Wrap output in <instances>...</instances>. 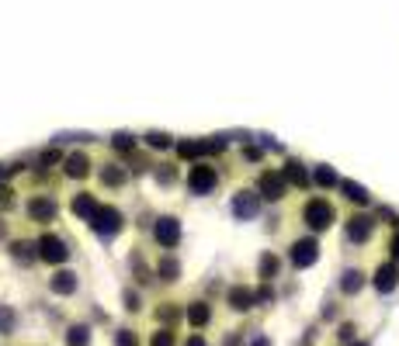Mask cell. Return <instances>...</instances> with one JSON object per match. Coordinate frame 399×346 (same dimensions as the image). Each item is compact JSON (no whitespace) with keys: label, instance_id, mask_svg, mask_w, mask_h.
Listing matches in <instances>:
<instances>
[{"label":"cell","instance_id":"cell-9","mask_svg":"<svg viewBox=\"0 0 399 346\" xmlns=\"http://www.w3.org/2000/svg\"><path fill=\"white\" fill-rule=\"evenodd\" d=\"M316 260H319V243H316V239H295V243H292V263H295L299 270L313 267Z\"/></svg>","mask_w":399,"mask_h":346},{"label":"cell","instance_id":"cell-30","mask_svg":"<svg viewBox=\"0 0 399 346\" xmlns=\"http://www.w3.org/2000/svg\"><path fill=\"white\" fill-rule=\"evenodd\" d=\"M146 146H153V149H170V146H174V139H170L167 132H146Z\"/></svg>","mask_w":399,"mask_h":346},{"label":"cell","instance_id":"cell-10","mask_svg":"<svg viewBox=\"0 0 399 346\" xmlns=\"http://www.w3.org/2000/svg\"><path fill=\"white\" fill-rule=\"evenodd\" d=\"M375 232V218L372 215H351L348 218V239L351 243H368Z\"/></svg>","mask_w":399,"mask_h":346},{"label":"cell","instance_id":"cell-31","mask_svg":"<svg viewBox=\"0 0 399 346\" xmlns=\"http://www.w3.org/2000/svg\"><path fill=\"white\" fill-rule=\"evenodd\" d=\"M178 156L195 159V156H205V149H202V142H178Z\"/></svg>","mask_w":399,"mask_h":346},{"label":"cell","instance_id":"cell-23","mask_svg":"<svg viewBox=\"0 0 399 346\" xmlns=\"http://www.w3.org/2000/svg\"><path fill=\"white\" fill-rule=\"evenodd\" d=\"M90 343V325H70L66 329V346H87Z\"/></svg>","mask_w":399,"mask_h":346},{"label":"cell","instance_id":"cell-12","mask_svg":"<svg viewBox=\"0 0 399 346\" xmlns=\"http://www.w3.org/2000/svg\"><path fill=\"white\" fill-rule=\"evenodd\" d=\"M396 284H399V263H378V270H375V291L389 295V291H396Z\"/></svg>","mask_w":399,"mask_h":346},{"label":"cell","instance_id":"cell-14","mask_svg":"<svg viewBox=\"0 0 399 346\" xmlns=\"http://www.w3.org/2000/svg\"><path fill=\"white\" fill-rule=\"evenodd\" d=\"M70 208H73V215L80 218V222H94L97 218V211H101V204H97V198L94 194H77L73 201H70Z\"/></svg>","mask_w":399,"mask_h":346},{"label":"cell","instance_id":"cell-6","mask_svg":"<svg viewBox=\"0 0 399 346\" xmlns=\"http://www.w3.org/2000/svg\"><path fill=\"white\" fill-rule=\"evenodd\" d=\"M257 191H261L264 201H281L285 191H289V181H285L278 170H264L261 177H257Z\"/></svg>","mask_w":399,"mask_h":346},{"label":"cell","instance_id":"cell-20","mask_svg":"<svg viewBox=\"0 0 399 346\" xmlns=\"http://www.w3.org/2000/svg\"><path fill=\"white\" fill-rule=\"evenodd\" d=\"M278 270H281V260H278L274 253H264V256H261V263H257V277L267 284V280H274V277H278Z\"/></svg>","mask_w":399,"mask_h":346},{"label":"cell","instance_id":"cell-13","mask_svg":"<svg viewBox=\"0 0 399 346\" xmlns=\"http://www.w3.org/2000/svg\"><path fill=\"white\" fill-rule=\"evenodd\" d=\"M184 319H188V325L195 332H202L212 322V305L208 302H191V305H184Z\"/></svg>","mask_w":399,"mask_h":346},{"label":"cell","instance_id":"cell-26","mask_svg":"<svg viewBox=\"0 0 399 346\" xmlns=\"http://www.w3.org/2000/svg\"><path fill=\"white\" fill-rule=\"evenodd\" d=\"M313 181L319 184V187H340V177L330 170V166H316V173H313Z\"/></svg>","mask_w":399,"mask_h":346},{"label":"cell","instance_id":"cell-15","mask_svg":"<svg viewBox=\"0 0 399 346\" xmlns=\"http://www.w3.org/2000/svg\"><path fill=\"white\" fill-rule=\"evenodd\" d=\"M97 177H101L104 187H122V184L129 181V170H125L122 163H104V166L97 170Z\"/></svg>","mask_w":399,"mask_h":346},{"label":"cell","instance_id":"cell-2","mask_svg":"<svg viewBox=\"0 0 399 346\" xmlns=\"http://www.w3.org/2000/svg\"><path fill=\"white\" fill-rule=\"evenodd\" d=\"M219 187V173L215 166H205V163H195L188 170V191L191 194H212Z\"/></svg>","mask_w":399,"mask_h":346},{"label":"cell","instance_id":"cell-19","mask_svg":"<svg viewBox=\"0 0 399 346\" xmlns=\"http://www.w3.org/2000/svg\"><path fill=\"white\" fill-rule=\"evenodd\" d=\"M281 177L289 181L292 187H309V173H306V166L299 163V159H289L285 163V170H281Z\"/></svg>","mask_w":399,"mask_h":346},{"label":"cell","instance_id":"cell-4","mask_svg":"<svg viewBox=\"0 0 399 346\" xmlns=\"http://www.w3.org/2000/svg\"><path fill=\"white\" fill-rule=\"evenodd\" d=\"M153 239H156V246H163V250H174V246L181 243V222H178L174 215L156 218V225H153Z\"/></svg>","mask_w":399,"mask_h":346},{"label":"cell","instance_id":"cell-28","mask_svg":"<svg viewBox=\"0 0 399 346\" xmlns=\"http://www.w3.org/2000/svg\"><path fill=\"white\" fill-rule=\"evenodd\" d=\"M149 346H178V339H174V332H170V325L156 329V332L149 336Z\"/></svg>","mask_w":399,"mask_h":346},{"label":"cell","instance_id":"cell-18","mask_svg":"<svg viewBox=\"0 0 399 346\" xmlns=\"http://www.w3.org/2000/svg\"><path fill=\"white\" fill-rule=\"evenodd\" d=\"M257 208H261V201H257V194H254V191H240V194L233 198V211H237L240 218H254V215H257Z\"/></svg>","mask_w":399,"mask_h":346},{"label":"cell","instance_id":"cell-21","mask_svg":"<svg viewBox=\"0 0 399 346\" xmlns=\"http://www.w3.org/2000/svg\"><path fill=\"white\" fill-rule=\"evenodd\" d=\"M365 287V274L361 270H344V277H340V291L344 295H358Z\"/></svg>","mask_w":399,"mask_h":346},{"label":"cell","instance_id":"cell-25","mask_svg":"<svg viewBox=\"0 0 399 346\" xmlns=\"http://www.w3.org/2000/svg\"><path fill=\"white\" fill-rule=\"evenodd\" d=\"M178 315H184V308H178V302H163L160 308H156V322H178Z\"/></svg>","mask_w":399,"mask_h":346},{"label":"cell","instance_id":"cell-39","mask_svg":"<svg viewBox=\"0 0 399 346\" xmlns=\"http://www.w3.org/2000/svg\"><path fill=\"white\" fill-rule=\"evenodd\" d=\"M378 218H385L389 225H399V218H396V211H389V208H378Z\"/></svg>","mask_w":399,"mask_h":346},{"label":"cell","instance_id":"cell-11","mask_svg":"<svg viewBox=\"0 0 399 346\" xmlns=\"http://www.w3.org/2000/svg\"><path fill=\"white\" fill-rule=\"evenodd\" d=\"M77 287H80V277H77L73 270H60L56 277H49V291H52V295H60V298L77 295Z\"/></svg>","mask_w":399,"mask_h":346},{"label":"cell","instance_id":"cell-36","mask_svg":"<svg viewBox=\"0 0 399 346\" xmlns=\"http://www.w3.org/2000/svg\"><path fill=\"white\" fill-rule=\"evenodd\" d=\"M267 302H274V291H271V287L264 284L261 291H257V305H267Z\"/></svg>","mask_w":399,"mask_h":346},{"label":"cell","instance_id":"cell-32","mask_svg":"<svg viewBox=\"0 0 399 346\" xmlns=\"http://www.w3.org/2000/svg\"><path fill=\"white\" fill-rule=\"evenodd\" d=\"M115 346H139V336L132 329H119L115 332Z\"/></svg>","mask_w":399,"mask_h":346},{"label":"cell","instance_id":"cell-22","mask_svg":"<svg viewBox=\"0 0 399 346\" xmlns=\"http://www.w3.org/2000/svg\"><path fill=\"white\" fill-rule=\"evenodd\" d=\"M340 191H344V198L354 201V204H368V191L361 184H354V181H340Z\"/></svg>","mask_w":399,"mask_h":346},{"label":"cell","instance_id":"cell-37","mask_svg":"<svg viewBox=\"0 0 399 346\" xmlns=\"http://www.w3.org/2000/svg\"><path fill=\"white\" fill-rule=\"evenodd\" d=\"M125 308L129 312H139V295L136 291H125Z\"/></svg>","mask_w":399,"mask_h":346},{"label":"cell","instance_id":"cell-5","mask_svg":"<svg viewBox=\"0 0 399 346\" xmlns=\"http://www.w3.org/2000/svg\"><path fill=\"white\" fill-rule=\"evenodd\" d=\"M94 225V232L101 236V239H111L122 228V211L115 208V204H101V211H97V218L90 222Z\"/></svg>","mask_w":399,"mask_h":346},{"label":"cell","instance_id":"cell-29","mask_svg":"<svg viewBox=\"0 0 399 346\" xmlns=\"http://www.w3.org/2000/svg\"><path fill=\"white\" fill-rule=\"evenodd\" d=\"M111 149H115V152H132L136 149V139L129 132H119L115 139H111Z\"/></svg>","mask_w":399,"mask_h":346},{"label":"cell","instance_id":"cell-38","mask_svg":"<svg viewBox=\"0 0 399 346\" xmlns=\"http://www.w3.org/2000/svg\"><path fill=\"white\" fill-rule=\"evenodd\" d=\"M340 339H344V343H351V339H354V325H351V322L340 325Z\"/></svg>","mask_w":399,"mask_h":346},{"label":"cell","instance_id":"cell-44","mask_svg":"<svg viewBox=\"0 0 399 346\" xmlns=\"http://www.w3.org/2000/svg\"><path fill=\"white\" fill-rule=\"evenodd\" d=\"M0 177H8V170H4V166H0Z\"/></svg>","mask_w":399,"mask_h":346},{"label":"cell","instance_id":"cell-7","mask_svg":"<svg viewBox=\"0 0 399 346\" xmlns=\"http://www.w3.org/2000/svg\"><path fill=\"white\" fill-rule=\"evenodd\" d=\"M226 305H230L233 312H250L257 305V291L247 284H233L230 291H226Z\"/></svg>","mask_w":399,"mask_h":346},{"label":"cell","instance_id":"cell-33","mask_svg":"<svg viewBox=\"0 0 399 346\" xmlns=\"http://www.w3.org/2000/svg\"><path fill=\"white\" fill-rule=\"evenodd\" d=\"M11 204H14V191H11V187H0V208L8 211Z\"/></svg>","mask_w":399,"mask_h":346},{"label":"cell","instance_id":"cell-42","mask_svg":"<svg viewBox=\"0 0 399 346\" xmlns=\"http://www.w3.org/2000/svg\"><path fill=\"white\" fill-rule=\"evenodd\" d=\"M243 156H247V159H261V149H257V146H247Z\"/></svg>","mask_w":399,"mask_h":346},{"label":"cell","instance_id":"cell-24","mask_svg":"<svg viewBox=\"0 0 399 346\" xmlns=\"http://www.w3.org/2000/svg\"><path fill=\"white\" fill-rule=\"evenodd\" d=\"M14 329H18V312L11 305H4L0 308V336H14Z\"/></svg>","mask_w":399,"mask_h":346},{"label":"cell","instance_id":"cell-43","mask_svg":"<svg viewBox=\"0 0 399 346\" xmlns=\"http://www.w3.org/2000/svg\"><path fill=\"white\" fill-rule=\"evenodd\" d=\"M250 346H271V343H267V336H257V339H254Z\"/></svg>","mask_w":399,"mask_h":346},{"label":"cell","instance_id":"cell-41","mask_svg":"<svg viewBox=\"0 0 399 346\" xmlns=\"http://www.w3.org/2000/svg\"><path fill=\"white\" fill-rule=\"evenodd\" d=\"M389 250H392V263H399V232L392 236V243H389Z\"/></svg>","mask_w":399,"mask_h":346},{"label":"cell","instance_id":"cell-45","mask_svg":"<svg viewBox=\"0 0 399 346\" xmlns=\"http://www.w3.org/2000/svg\"><path fill=\"white\" fill-rule=\"evenodd\" d=\"M354 346H368V343H354Z\"/></svg>","mask_w":399,"mask_h":346},{"label":"cell","instance_id":"cell-34","mask_svg":"<svg viewBox=\"0 0 399 346\" xmlns=\"http://www.w3.org/2000/svg\"><path fill=\"white\" fill-rule=\"evenodd\" d=\"M60 159H66L60 149H45V152H42V163H45V166H49V163H60Z\"/></svg>","mask_w":399,"mask_h":346},{"label":"cell","instance_id":"cell-3","mask_svg":"<svg viewBox=\"0 0 399 346\" xmlns=\"http://www.w3.org/2000/svg\"><path fill=\"white\" fill-rule=\"evenodd\" d=\"M35 246H38V260H45V263H52V267H60V263H66V260H70L66 243H63L60 236H52V232H45Z\"/></svg>","mask_w":399,"mask_h":346},{"label":"cell","instance_id":"cell-16","mask_svg":"<svg viewBox=\"0 0 399 346\" xmlns=\"http://www.w3.org/2000/svg\"><path fill=\"white\" fill-rule=\"evenodd\" d=\"M63 173H66V177H87V173H90V156L87 152H70L66 159H63Z\"/></svg>","mask_w":399,"mask_h":346},{"label":"cell","instance_id":"cell-40","mask_svg":"<svg viewBox=\"0 0 399 346\" xmlns=\"http://www.w3.org/2000/svg\"><path fill=\"white\" fill-rule=\"evenodd\" d=\"M240 343H243V336H240V332H230V336L222 339V346H240Z\"/></svg>","mask_w":399,"mask_h":346},{"label":"cell","instance_id":"cell-1","mask_svg":"<svg viewBox=\"0 0 399 346\" xmlns=\"http://www.w3.org/2000/svg\"><path fill=\"white\" fill-rule=\"evenodd\" d=\"M302 222L313 228V232H323V228H330L337 222V208L326 198H309L302 204Z\"/></svg>","mask_w":399,"mask_h":346},{"label":"cell","instance_id":"cell-17","mask_svg":"<svg viewBox=\"0 0 399 346\" xmlns=\"http://www.w3.org/2000/svg\"><path fill=\"white\" fill-rule=\"evenodd\" d=\"M156 277H160L163 284H174V280L181 277V263H178V256L163 253V256L156 260Z\"/></svg>","mask_w":399,"mask_h":346},{"label":"cell","instance_id":"cell-8","mask_svg":"<svg viewBox=\"0 0 399 346\" xmlns=\"http://www.w3.org/2000/svg\"><path fill=\"white\" fill-rule=\"evenodd\" d=\"M25 211H28V218H32V222L45 225V222H52V218H56V201H52L49 194H35V198H28Z\"/></svg>","mask_w":399,"mask_h":346},{"label":"cell","instance_id":"cell-35","mask_svg":"<svg viewBox=\"0 0 399 346\" xmlns=\"http://www.w3.org/2000/svg\"><path fill=\"white\" fill-rule=\"evenodd\" d=\"M184 346H208V339H205L202 332H188V339H184Z\"/></svg>","mask_w":399,"mask_h":346},{"label":"cell","instance_id":"cell-27","mask_svg":"<svg viewBox=\"0 0 399 346\" xmlns=\"http://www.w3.org/2000/svg\"><path fill=\"white\" fill-rule=\"evenodd\" d=\"M11 256H14V260H21V263H32L38 253H32V243H25V239H14V243H11Z\"/></svg>","mask_w":399,"mask_h":346}]
</instances>
